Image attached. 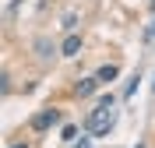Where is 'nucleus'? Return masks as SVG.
<instances>
[{
  "label": "nucleus",
  "instance_id": "nucleus-10",
  "mask_svg": "<svg viewBox=\"0 0 155 148\" xmlns=\"http://www.w3.org/2000/svg\"><path fill=\"white\" fill-rule=\"evenodd\" d=\"M137 148H145V145H137Z\"/></svg>",
  "mask_w": 155,
  "mask_h": 148
},
{
  "label": "nucleus",
  "instance_id": "nucleus-6",
  "mask_svg": "<svg viewBox=\"0 0 155 148\" xmlns=\"http://www.w3.org/2000/svg\"><path fill=\"white\" fill-rule=\"evenodd\" d=\"M60 134H64V141H74V138H78V127H74V123H67Z\"/></svg>",
  "mask_w": 155,
  "mask_h": 148
},
{
  "label": "nucleus",
  "instance_id": "nucleus-7",
  "mask_svg": "<svg viewBox=\"0 0 155 148\" xmlns=\"http://www.w3.org/2000/svg\"><path fill=\"white\" fill-rule=\"evenodd\" d=\"M88 145H92V141H88V138H81V141H78L74 148H88Z\"/></svg>",
  "mask_w": 155,
  "mask_h": 148
},
{
  "label": "nucleus",
  "instance_id": "nucleus-5",
  "mask_svg": "<svg viewBox=\"0 0 155 148\" xmlns=\"http://www.w3.org/2000/svg\"><path fill=\"white\" fill-rule=\"evenodd\" d=\"M116 74H120V67H116V64H106V67H99V71H95L99 85H109V81H116Z\"/></svg>",
  "mask_w": 155,
  "mask_h": 148
},
{
  "label": "nucleus",
  "instance_id": "nucleus-2",
  "mask_svg": "<svg viewBox=\"0 0 155 148\" xmlns=\"http://www.w3.org/2000/svg\"><path fill=\"white\" fill-rule=\"evenodd\" d=\"M60 123V109H39L35 117H32V130H49V127H57Z\"/></svg>",
  "mask_w": 155,
  "mask_h": 148
},
{
  "label": "nucleus",
  "instance_id": "nucleus-11",
  "mask_svg": "<svg viewBox=\"0 0 155 148\" xmlns=\"http://www.w3.org/2000/svg\"><path fill=\"white\" fill-rule=\"evenodd\" d=\"M152 88H155V85H152Z\"/></svg>",
  "mask_w": 155,
  "mask_h": 148
},
{
  "label": "nucleus",
  "instance_id": "nucleus-3",
  "mask_svg": "<svg viewBox=\"0 0 155 148\" xmlns=\"http://www.w3.org/2000/svg\"><path fill=\"white\" fill-rule=\"evenodd\" d=\"M99 88H102L99 78H85V81H78V85H74V95H78V99H88V95H95Z\"/></svg>",
  "mask_w": 155,
  "mask_h": 148
},
{
  "label": "nucleus",
  "instance_id": "nucleus-8",
  "mask_svg": "<svg viewBox=\"0 0 155 148\" xmlns=\"http://www.w3.org/2000/svg\"><path fill=\"white\" fill-rule=\"evenodd\" d=\"M148 39H155V21H152V25H148Z\"/></svg>",
  "mask_w": 155,
  "mask_h": 148
},
{
  "label": "nucleus",
  "instance_id": "nucleus-4",
  "mask_svg": "<svg viewBox=\"0 0 155 148\" xmlns=\"http://www.w3.org/2000/svg\"><path fill=\"white\" fill-rule=\"evenodd\" d=\"M60 53H64V57H78V53H81V35H67L64 46H60Z\"/></svg>",
  "mask_w": 155,
  "mask_h": 148
},
{
  "label": "nucleus",
  "instance_id": "nucleus-9",
  "mask_svg": "<svg viewBox=\"0 0 155 148\" xmlns=\"http://www.w3.org/2000/svg\"><path fill=\"white\" fill-rule=\"evenodd\" d=\"M14 148H28V145H25V141H18V145H14Z\"/></svg>",
  "mask_w": 155,
  "mask_h": 148
},
{
  "label": "nucleus",
  "instance_id": "nucleus-1",
  "mask_svg": "<svg viewBox=\"0 0 155 148\" xmlns=\"http://www.w3.org/2000/svg\"><path fill=\"white\" fill-rule=\"evenodd\" d=\"M113 127H116V95L109 92V95H102V99L95 102V109L88 113L85 130H88V134H95V138H106Z\"/></svg>",
  "mask_w": 155,
  "mask_h": 148
}]
</instances>
